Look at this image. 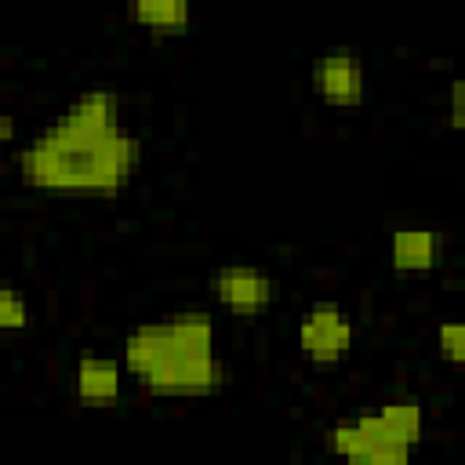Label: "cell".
Here are the masks:
<instances>
[{
  "mask_svg": "<svg viewBox=\"0 0 465 465\" xmlns=\"http://www.w3.org/2000/svg\"><path fill=\"white\" fill-rule=\"evenodd\" d=\"M436 349L447 363H461L465 360V327L458 320H443L436 327Z\"/></svg>",
  "mask_w": 465,
  "mask_h": 465,
  "instance_id": "7c38bea8",
  "label": "cell"
},
{
  "mask_svg": "<svg viewBox=\"0 0 465 465\" xmlns=\"http://www.w3.org/2000/svg\"><path fill=\"white\" fill-rule=\"evenodd\" d=\"M0 153H4V149H0Z\"/></svg>",
  "mask_w": 465,
  "mask_h": 465,
  "instance_id": "2e32d148",
  "label": "cell"
},
{
  "mask_svg": "<svg viewBox=\"0 0 465 465\" xmlns=\"http://www.w3.org/2000/svg\"><path fill=\"white\" fill-rule=\"evenodd\" d=\"M29 320H33L29 302L11 283H0V331H25Z\"/></svg>",
  "mask_w": 465,
  "mask_h": 465,
  "instance_id": "8fae6325",
  "label": "cell"
},
{
  "mask_svg": "<svg viewBox=\"0 0 465 465\" xmlns=\"http://www.w3.org/2000/svg\"><path fill=\"white\" fill-rule=\"evenodd\" d=\"M411 461H414V450L400 443H381L363 458V465H411Z\"/></svg>",
  "mask_w": 465,
  "mask_h": 465,
  "instance_id": "4fadbf2b",
  "label": "cell"
},
{
  "mask_svg": "<svg viewBox=\"0 0 465 465\" xmlns=\"http://www.w3.org/2000/svg\"><path fill=\"white\" fill-rule=\"evenodd\" d=\"M62 120L73 124V127H87V131H105V127L124 124V120H120V102H116V94L105 91V87H87V91H80V94L62 109Z\"/></svg>",
  "mask_w": 465,
  "mask_h": 465,
  "instance_id": "30bf717a",
  "label": "cell"
},
{
  "mask_svg": "<svg viewBox=\"0 0 465 465\" xmlns=\"http://www.w3.org/2000/svg\"><path fill=\"white\" fill-rule=\"evenodd\" d=\"M127 18L153 36H182L193 22V7L185 0H134Z\"/></svg>",
  "mask_w": 465,
  "mask_h": 465,
  "instance_id": "9c48e42d",
  "label": "cell"
},
{
  "mask_svg": "<svg viewBox=\"0 0 465 465\" xmlns=\"http://www.w3.org/2000/svg\"><path fill=\"white\" fill-rule=\"evenodd\" d=\"M374 436L381 443H400V447H418L421 443V432H425V411L414 396H396V400H385L378 403L374 411H363Z\"/></svg>",
  "mask_w": 465,
  "mask_h": 465,
  "instance_id": "52a82bcc",
  "label": "cell"
},
{
  "mask_svg": "<svg viewBox=\"0 0 465 465\" xmlns=\"http://www.w3.org/2000/svg\"><path fill=\"white\" fill-rule=\"evenodd\" d=\"M312 91L320 102L334 109H356L367 94V69L360 51L352 47H327L312 62Z\"/></svg>",
  "mask_w": 465,
  "mask_h": 465,
  "instance_id": "5b68a950",
  "label": "cell"
},
{
  "mask_svg": "<svg viewBox=\"0 0 465 465\" xmlns=\"http://www.w3.org/2000/svg\"><path fill=\"white\" fill-rule=\"evenodd\" d=\"M142 160V142L127 124L87 131L62 116L18 149V178L40 193L113 196L131 185Z\"/></svg>",
  "mask_w": 465,
  "mask_h": 465,
  "instance_id": "6da1fadb",
  "label": "cell"
},
{
  "mask_svg": "<svg viewBox=\"0 0 465 465\" xmlns=\"http://www.w3.org/2000/svg\"><path fill=\"white\" fill-rule=\"evenodd\" d=\"M356 341V323L338 302H312L298 320V349L309 363H341Z\"/></svg>",
  "mask_w": 465,
  "mask_h": 465,
  "instance_id": "3957f363",
  "label": "cell"
},
{
  "mask_svg": "<svg viewBox=\"0 0 465 465\" xmlns=\"http://www.w3.org/2000/svg\"><path fill=\"white\" fill-rule=\"evenodd\" d=\"M15 131H18V127H15V116H11V113H4V109H0V149H4V145H11V142H15Z\"/></svg>",
  "mask_w": 465,
  "mask_h": 465,
  "instance_id": "9a60e30c",
  "label": "cell"
},
{
  "mask_svg": "<svg viewBox=\"0 0 465 465\" xmlns=\"http://www.w3.org/2000/svg\"><path fill=\"white\" fill-rule=\"evenodd\" d=\"M211 298L232 316H262L276 302V280L247 262H229L211 272Z\"/></svg>",
  "mask_w": 465,
  "mask_h": 465,
  "instance_id": "277c9868",
  "label": "cell"
},
{
  "mask_svg": "<svg viewBox=\"0 0 465 465\" xmlns=\"http://www.w3.org/2000/svg\"><path fill=\"white\" fill-rule=\"evenodd\" d=\"M461 94H465V84H461V80H450V98H447V105H450V127H461V124H465Z\"/></svg>",
  "mask_w": 465,
  "mask_h": 465,
  "instance_id": "5bb4252c",
  "label": "cell"
},
{
  "mask_svg": "<svg viewBox=\"0 0 465 465\" xmlns=\"http://www.w3.org/2000/svg\"><path fill=\"white\" fill-rule=\"evenodd\" d=\"M124 363H116L113 356H80L73 367V392L87 407L113 403L124 392Z\"/></svg>",
  "mask_w": 465,
  "mask_h": 465,
  "instance_id": "ba28073f",
  "label": "cell"
},
{
  "mask_svg": "<svg viewBox=\"0 0 465 465\" xmlns=\"http://www.w3.org/2000/svg\"><path fill=\"white\" fill-rule=\"evenodd\" d=\"M214 320L203 309H182L145 320L124 334V371L156 396H211L225 385Z\"/></svg>",
  "mask_w": 465,
  "mask_h": 465,
  "instance_id": "7a4b0ae2",
  "label": "cell"
},
{
  "mask_svg": "<svg viewBox=\"0 0 465 465\" xmlns=\"http://www.w3.org/2000/svg\"><path fill=\"white\" fill-rule=\"evenodd\" d=\"M443 258V236L429 225H400L389 236V262L396 272H432Z\"/></svg>",
  "mask_w": 465,
  "mask_h": 465,
  "instance_id": "8992f818",
  "label": "cell"
}]
</instances>
